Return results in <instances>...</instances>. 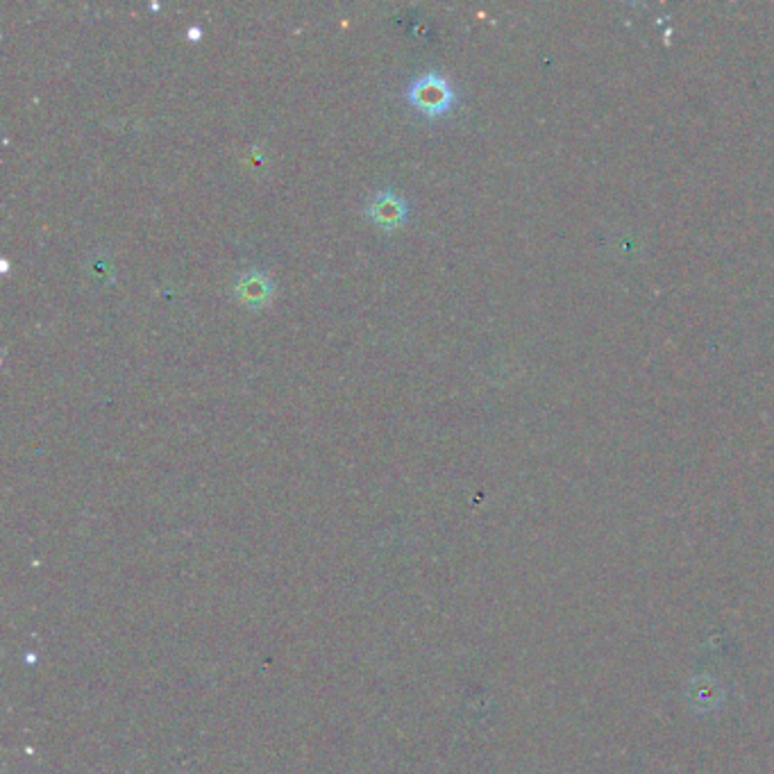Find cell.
Instances as JSON below:
<instances>
[{
	"instance_id": "277c9868",
	"label": "cell",
	"mask_w": 774,
	"mask_h": 774,
	"mask_svg": "<svg viewBox=\"0 0 774 774\" xmlns=\"http://www.w3.org/2000/svg\"><path fill=\"white\" fill-rule=\"evenodd\" d=\"M720 697H722L720 686L711 679H695L691 684V702L700 704L697 706L700 711L715 709V706H718V702H720Z\"/></svg>"
},
{
	"instance_id": "7a4b0ae2",
	"label": "cell",
	"mask_w": 774,
	"mask_h": 774,
	"mask_svg": "<svg viewBox=\"0 0 774 774\" xmlns=\"http://www.w3.org/2000/svg\"><path fill=\"white\" fill-rule=\"evenodd\" d=\"M364 212L368 214L370 221L380 225L382 230H395V227L405 223L407 203L405 198L395 193V189H384L377 191L375 196L368 200Z\"/></svg>"
},
{
	"instance_id": "6da1fadb",
	"label": "cell",
	"mask_w": 774,
	"mask_h": 774,
	"mask_svg": "<svg viewBox=\"0 0 774 774\" xmlns=\"http://www.w3.org/2000/svg\"><path fill=\"white\" fill-rule=\"evenodd\" d=\"M407 98L409 103L418 107L423 114L441 116L448 112L457 96H454V89L441 73L427 71L420 75V78H414V82L409 84Z\"/></svg>"
},
{
	"instance_id": "3957f363",
	"label": "cell",
	"mask_w": 774,
	"mask_h": 774,
	"mask_svg": "<svg viewBox=\"0 0 774 774\" xmlns=\"http://www.w3.org/2000/svg\"><path fill=\"white\" fill-rule=\"evenodd\" d=\"M273 280L262 271H248L243 273L237 284H234V296H237L243 305L248 307H262L273 298Z\"/></svg>"
},
{
	"instance_id": "5b68a950",
	"label": "cell",
	"mask_w": 774,
	"mask_h": 774,
	"mask_svg": "<svg viewBox=\"0 0 774 774\" xmlns=\"http://www.w3.org/2000/svg\"><path fill=\"white\" fill-rule=\"evenodd\" d=\"M189 35H191V39H198V35H203V32H200L198 28H193V30L189 32Z\"/></svg>"
}]
</instances>
